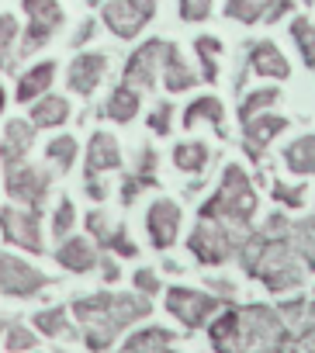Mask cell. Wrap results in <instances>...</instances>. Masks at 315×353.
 <instances>
[{
	"mask_svg": "<svg viewBox=\"0 0 315 353\" xmlns=\"http://www.w3.org/2000/svg\"><path fill=\"white\" fill-rule=\"evenodd\" d=\"M208 339L219 353H301L291 325L267 305L222 312L208 325Z\"/></svg>",
	"mask_w": 315,
	"mask_h": 353,
	"instance_id": "obj_1",
	"label": "cell"
},
{
	"mask_svg": "<svg viewBox=\"0 0 315 353\" xmlns=\"http://www.w3.org/2000/svg\"><path fill=\"white\" fill-rule=\"evenodd\" d=\"M287 232H291V219L284 212H274L263 222V229H250L246 232V239H243V246L236 253L239 267L250 277H256L274 294H284V291L298 288L301 274H305L301 263H298V253L291 250Z\"/></svg>",
	"mask_w": 315,
	"mask_h": 353,
	"instance_id": "obj_2",
	"label": "cell"
},
{
	"mask_svg": "<svg viewBox=\"0 0 315 353\" xmlns=\"http://www.w3.org/2000/svg\"><path fill=\"white\" fill-rule=\"evenodd\" d=\"M152 305L145 294H114V291H97L87 298L73 301V315L83 329V343L90 353H104L121 329L149 319Z\"/></svg>",
	"mask_w": 315,
	"mask_h": 353,
	"instance_id": "obj_3",
	"label": "cell"
},
{
	"mask_svg": "<svg viewBox=\"0 0 315 353\" xmlns=\"http://www.w3.org/2000/svg\"><path fill=\"white\" fill-rule=\"evenodd\" d=\"M256 188L246 176L243 166L229 163L222 170V181H219V191L201 205V219L205 222H225V225H239V229H250L253 215H256Z\"/></svg>",
	"mask_w": 315,
	"mask_h": 353,
	"instance_id": "obj_4",
	"label": "cell"
},
{
	"mask_svg": "<svg viewBox=\"0 0 315 353\" xmlns=\"http://www.w3.org/2000/svg\"><path fill=\"white\" fill-rule=\"evenodd\" d=\"M250 229H239V225H225V222H198L194 232L187 236V250L194 253V260L201 267H219V263H229L236 260L243 239H246Z\"/></svg>",
	"mask_w": 315,
	"mask_h": 353,
	"instance_id": "obj_5",
	"label": "cell"
},
{
	"mask_svg": "<svg viewBox=\"0 0 315 353\" xmlns=\"http://www.w3.org/2000/svg\"><path fill=\"white\" fill-rule=\"evenodd\" d=\"M4 188L14 205L42 215V208L49 201V188H52V173L42 166H32V163H14V166H8Z\"/></svg>",
	"mask_w": 315,
	"mask_h": 353,
	"instance_id": "obj_6",
	"label": "cell"
},
{
	"mask_svg": "<svg viewBox=\"0 0 315 353\" xmlns=\"http://www.w3.org/2000/svg\"><path fill=\"white\" fill-rule=\"evenodd\" d=\"M21 8L28 14V25L21 32L18 56H32L42 46H49V39L56 35V28H63L66 11L59 8V0H21Z\"/></svg>",
	"mask_w": 315,
	"mask_h": 353,
	"instance_id": "obj_7",
	"label": "cell"
},
{
	"mask_svg": "<svg viewBox=\"0 0 315 353\" xmlns=\"http://www.w3.org/2000/svg\"><path fill=\"white\" fill-rule=\"evenodd\" d=\"M160 0H104L101 4V21L114 39H135L152 18Z\"/></svg>",
	"mask_w": 315,
	"mask_h": 353,
	"instance_id": "obj_8",
	"label": "cell"
},
{
	"mask_svg": "<svg viewBox=\"0 0 315 353\" xmlns=\"http://www.w3.org/2000/svg\"><path fill=\"white\" fill-rule=\"evenodd\" d=\"M0 236H4V243H11V246H18L25 253H35V256L45 253L42 215L28 212L21 205H4L0 208Z\"/></svg>",
	"mask_w": 315,
	"mask_h": 353,
	"instance_id": "obj_9",
	"label": "cell"
},
{
	"mask_svg": "<svg viewBox=\"0 0 315 353\" xmlns=\"http://www.w3.org/2000/svg\"><path fill=\"white\" fill-rule=\"evenodd\" d=\"M163 52H167V39H149L142 42L121 70V83L135 87V90H152L160 80V66H163Z\"/></svg>",
	"mask_w": 315,
	"mask_h": 353,
	"instance_id": "obj_10",
	"label": "cell"
},
{
	"mask_svg": "<svg viewBox=\"0 0 315 353\" xmlns=\"http://www.w3.org/2000/svg\"><path fill=\"white\" fill-rule=\"evenodd\" d=\"M49 284V277L14 253H0V294L4 298H32Z\"/></svg>",
	"mask_w": 315,
	"mask_h": 353,
	"instance_id": "obj_11",
	"label": "cell"
},
{
	"mask_svg": "<svg viewBox=\"0 0 315 353\" xmlns=\"http://www.w3.org/2000/svg\"><path fill=\"white\" fill-rule=\"evenodd\" d=\"M219 298L215 294H205V291H194V288H170L167 291V312L174 319H181L187 329H201L215 312H219Z\"/></svg>",
	"mask_w": 315,
	"mask_h": 353,
	"instance_id": "obj_12",
	"label": "cell"
},
{
	"mask_svg": "<svg viewBox=\"0 0 315 353\" xmlns=\"http://www.w3.org/2000/svg\"><path fill=\"white\" fill-rule=\"evenodd\" d=\"M83 225H87V232H90V239H94L97 250H108V253H114V256H121V260L139 256V246H135V239L128 236L125 222H111L101 208L87 212Z\"/></svg>",
	"mask_w": 315,
	"mask_h": 353,
	"instance_id": "obj_13",
	"label": "cell"
},
{
	"mask_svg": "<svg viewBox=\"0 0 315 353\" xmlns=\"http://www.w3.org/2000/svg\"><path fill=\"white\" fill-rule=\"evenodd\" d=\"M181 222H184V212L177 201L170 198H156L145 212V232H149V243L156 250H170L181 236Z\"/></svg>",
	"mask_w": 315,
	"mask_h": 353,
	"instance_id": "obj_14",
	"label": "cell"
},
{
	"mask_svg": "<svg viewBox=\"0 0 315 353\" xmlns=\"http://www.w3.org/2000/svg\"><path fill=\"white\" fill-rule=\"evenodd\" d=\"M250 73L267 77V80H287L291 77V63L284 59V52L274 42H253L246 49V70H239V94H243V83H246Z\"/></svg>",
	"mask_w": 315,
	"mask_h": 353,
	"instance_id": "obj_15",
	"label": "cell"
},
{
	"mask_svg": "<svg viewBox=\"0 0 315 353\" xmlns=\"http://www.w3.org/2000/svg\"><path fill=\"white\" fill-rule=\"evenodd\" d=\"M108 73V52H80L66 66V87L77 97H90Z\"/></svg>",
	"mask_w": 315,
	"mask_h": 353,
	"instance_id": "obj_16",
	"label": "cell"
},
{
	"mask_svg": "<svg viewBox=\"0 0 315 353\" xmlns=\"http://www.w3.org/2000/svg\"><path fill=\"white\" fill-rule=\"evenodd\" d=\"M239 125H243V149L250 152L253 163H260L263 152H267V145L287 128V118L263 111V114H256V118H250V121H239Z\"/></svg>",
	"mask_w": 315,
	"mask_h": 353,
	"instance_id": "obj_17",
	"label": "cell"
},
{
	"mask_svg": "<svg viewBox=\"0 0 315 353\" xmlns=\"http://www.w3.org/2000/svg\"><path fill=\"white\" fill-rule=\"evenodd\" d=\"M291 8H294V0H225V18L243 21V25H256V21L274 25Z\"/></svg>",
	"mask_w": 315,
	"mask_h": 353,
	"instance_id": "obj_18",
	"label": "cell"
},
{
	"mask_svg": "<svg viewBox=\"0 0 315 353\" xmlns=\"http://www.w3.org/2000/svg\"><path fill=\"white\" fill-rule=\"evenodd\" d=\"M52 256L70 274H90L97 267V260H101L94 239H87V236H66V239H59V250Z\"/></svg>",
	"mask_w": 315,
	"mask_h": 353,
	"instance_id": "obj_19",
	"label": "cell"
},
{
	"mask_svg": "<svg viewBox=\"0 0 315 353\" xmlns=\"http://www.w3.org/2000/svg\"><path fill=\"white\" fill-rule=\"evenodd\" d=\"M32 145H35V125L25 121V118H11L4 125V139H0V163L4 166L25 163Z\"/></svg>",
	"mask_w": 315,
	"mask_h": 353,
	"instance_id": "obj_20",
	"label": "cell"
},
{
	"mask_svg": "<svg viewBox=\"0 0 315 353\" xmlns=\"http://www.w3.org/2000/svg\"><path fill=\"white\" fill-rule=\"evenodd\" d=\"M121 170V145L111 132H94L87 142V176H104Z\"/></svg>",
	"mask_w": 315,
	"mask_h": 353,
	"instance_id": "obj_21",
	"label": "cell"
},
{
	"mask_svg": "<svg viewBox=\"0 0 315 353\" xmlns=\"http://www.w3.org/2000/svg\"><path fill=\"white\" fill-rule=\"evenodd\" d=\"M56 63L52 59H42V63H35L32 70H25L21 73V80H18V87H14V97H18V104H32V101H39L42 94H49V87L56 83Z\"/></svg>",
	"mask_w": 315,
	"mask_h": 353,
	"instance_id": "obj_22",
	"label": "cell"
},
{
	"mask_svg": "<svg viewBox=\"0 0 315 353\" xmlns=\"http://www.w3.org/2000/svg\"><path fill=\"white\" fill-rule=\"evenodd\" d=\"M160 80L170 94H184L191 87H198V73L181 59V49L174 42H167V52H163V66H160Z\"/></svg>",
	"mask_w": 315,
	"mask_h": 353,
	"instance_id": "obj_23",
	"label": "cell"
},
{
	"mask_svg": "<svg viewBox=\"0 0 315 353\" xmlns=\"http://www.w3.org/2000/svg\"><path fill=\"white\" fill-rule=\"evenodd\" d=\"M70 101L66 97H59V94H42L39 101H32V125L35 128H59V125H66L70 121Z\"/></svg>",
	"mask_w": 315,
	"mask_h": 353,
	"instance_id": "obj_24",
	"label": "cell"
},
{
	"mask_svg": "<svg viewBox=\"0 0 315 353\" xmlns=\"http://www.w3.org/2000/svg\"><path fill=\"white\" fill-rule=\"evenodd\" d=\"M139 108H142V97H139V90L135 87H128V83H118L114 90H111V97H108V104H104V118H111L114 125H132V118L139 114Z\"/></svg>",
	"mask_w": 315,
	"mask_h": 353,
	"instance_id": "obj_25",
	"label": "cell"
},
{
	"mask_svg": "<svg viewBox=\"0 0 315 353\" xmlns=\"http://www.w3.org/2000/svg\"><path fill=\"white\" fill-rule=\"evenodd\" d=\"M198 121L215 125L219 135L225 139V108H222V101H219L215 94H212V97H198V101H191V104L184 108V128H194Z\"/></svg>",
	"mask_w": 315,
	"mask_h": 353,
	"instance_id": "obj_26",
	"label": "cell"
},
{
	"mask_svg": "<svg viewBox=\"0 0 315 353\" xmlns=\"http://www.w3.org/2000/svg\"><path fill=\"white\" fill-rule=\"evenodd\" d=\"M121 353H177L174 350V332L170 329H160V325L142 329V332H135L121 346Z\"/></svg>",
	"mask_w": 315,
	"mask_h": 353,
	"instance_id": "obj_27",
	"label": "cell"
},
{
	"mask_svg": "<svg viewBox=\"0 0 315 353\" xmlns=\"http://www.w3.org/2000/svg\"><path fill=\"white\" fill-rule=\"evenodd\" d=\"M284 163L294 176H312L315 173V132L287 142L284 145Z\"/></svg>",
	"mask_w": 315,
	"mask_h": 353,
	"instance_id": "obj_28",
	"label": "cell"
},
{
	"mask_svg": "<svg viewBox=\"0 0 315 353\" xmlns=\"http://www.w3.org/2000/svg\"><path fill=\"white\" fill-rule=\"evenodd\" d=\"M291 250L298 253V260H305L308 270H315V215L312 219H301V222H291Z\"/></svg>",
	"mask_w": 315,
	"mask_h": 353,
	"instance_id": "obj_29",
	"label": "cell"
},
{
	"mask_svg": "<svg viewBox=\"0 0 315 353\" xmlns=\"http://www.w3.org/2000/svg\"><path fill=\"white\" fill-rule=\"evenodd\" d=\"M208 156H212L208 142L191 139V142H181V145L174 149V166H177L181 173H201V170L208 166Z\"/></svg>",
	"mask_w": 315,
	"mask_h": 353,
	"instance_id": "obj_30",
	"label": "cell"
},
{
	"mask_svg": "<svg viewBox=\"0 0 315 353\" xmlns=\"http://www.w3.org/2000/svg\"><path fill=\"white\" fill-rule=\"evenodd\" d=\"M194 52L201 59V80L215 83L219 80V56H222V42L215 35H198L194 39Z\"/></svg>",
	"mask_w": 315,
	"mask_h": 353,
	"instance_id": "obj_31",
	"label": "cell"
},
{
	"mask_svg": "<svg viewBox=\"0 0 315 353\" xmlns=\"http://www.w3.org/2000/svg\"><path fill=\"white\" fill-rule=\"evenodd\" d=\"M281 101V90L277 87H260V90H250L243 101H239V121H250L263 111H270L274 104Z\"/></svg>",
	"mask_w": 315,
	"mask_h": 353,
	"instance_id": "obj_32",
	"label": "cell"
},
{
	"mask_svg": "<svg viewBox=\"0 0 315 353\" xmlns=\"http://www.w3.org/2000/svg\"><path fill=\"white\" fill-rule=\"evenodd\" d=\"M35 329L42 332V336H77L73 329H70V315H66V308L63 305H52V308H42V312H35Z\"/></svg>",
	"mask_w": 315,
	"mask_h": 353,
	"instance_id": "obj_33",
	"label": "cell"
},
{
	"mask_svg": "<svg viewBox=\"0 0 315 353\" xmlns=\"http://www.w3.org/2000/svg\"><path fill=\"white\" fill-rule=\"evenodd\" d=\"M77 152H80V142H77L73 135H56V139H49V145H45V159H49L52 166H59L63 173L73 170Z\"/></svg>",
	"mask_w": 315,
	"mask_h": 353,
	"instance_id": "obj_34",
	"label": "cell"
},
{
	"mask_svg": "<svg viewBox=\"0 0 315 353\" xmlns=\"http://www.w3.org/2000/svg\"><path fill=\"white\" fill-rule=\"evenodd\" d=\"M291 42L298 46L305 66L315 70V21L312 18H294L291 21Z\"/></svg>",
	"mask_w": 315,
	"mask_h": 353,
	"instance_id": "obj_35",
	"label": "cell"
},
{
	"mask_svg": "<svg viewBox=\"0 0 315 353\" xmlns=\"http://www.w3.org/2000/svg\"><path fill=\"white\" fill-rule=\"evenodd\" d=\"M156 163H160V159H156V149H152V145H142V149H139V163H135V170L128 173L142 191L160 188V176H156Z\"/></svg>",
	"mask_w": 315,
	"mask_h": 353,
	"instance_id": "obj_36",
	"label": "cell"
},
{
	"mask_svg": "<svg viewBox=\"0 0 315 353\" xmlns=\"http://www.w3.org/2000/svg\"><path fill=\"white\" fill-rule=\"evenodd\" d=\"M4 346H8L11 353H28V350L39 346V336H35L28 325L11 322V325H4Z\"/></svg>",
	"mask_w": 315,
	"mask_h": 353,
	"instance_id": "obj_37",
	"label": "cell"
},
{
	"mask_svg": "<svg viewBox=\"0 0 315 353\" xmlns=\"http://www.w3.org/2000/svg\"><path fill=\"white\" fill-rule=\"evenodd\" d=\"M73 225H77V205L70 198H59V205L52 212V236L56 239H66L73 232Z\"/></svg>",
	"mask_w": 315,
	"mask_h": 353,
	"instance_id": "obj_38",
	"label": "cell"
},
{
	"mask_svg": "<svg viewBox=\"0 0 315 353\" xmlns=\"http://www.w3.org/2000/svg\"><path fill=\"white\" fill-rule=\"evenodd\" d=\"M270 198L274 201H281V205H287V208H301L305 205V188L298 184V188H291V184H284V181H270Z\"/></svg>",
	"mask_w": 315,
	"mask_h": 353,
	"instance_id": "obj_39",
	"label": "cell"
},
{
	"mask_svg": "<svg viewBox=\"0 0 315 353\" xmlns=\"http://www.w3.org/2000/svg\"><path fill=\"white\" fill-rule=\"evenodd\" d=\"M174 111H177V108H174L170 101L156 104V111L149 114V128H152L156 135H163V139H167V135H170V128H174Z\"/></svg>",
	"mask_w": 315,
	"mask_h": 353,
	"instance_id": "obj_40",
	"label": "cell"
},
{
	"mask_svg": "<svg viewBox=\"0 0 315 353\" xmlns=\"http://www.w3.org/2000/svg\"><path fill=\"white\" fill-rule=\"evenodd\" d=\"M177 14H181V21H205L212 14V0H181Z\"/></svg>",
	"mask_w": 315,
	"mask_h": 353,
	"instance_id": "obj_41",
	"label": "cell"
},
{
	"mask_svg": "<svg viewBox=\"0 0 315 353\" xmlns=\"http://www.w3.org/2000/svg\"><path fill=\"white\" fill-rule=\"evenodd\" d=\"M132 284H135V291H139V294H145V298H152V294H160V277H156V270H149V267L135 270Z\"/></svg>",
	"mask_w": 315,
	"mask_h": 353,
	"instance_id": "obj_42",
	"label": "cell"
},
{
	"mask_svg": "<svg viewBox=\"0 0 315 353\" xmlns=\"http://www.w3.org/2000/svg\"><path fill=\"white\" fill-rule=\"evenodd\" d=\"M18 35H21V25H18V18H14V14H0V46L14 49Z\"/></svg>",
	"mask_w": 315,
	"mask_h": 353,
	"instance_id": "obj_43",
	"label": "cell"
},
{
	"mask_svg": "<svg viewBox=\"0 0 315 353\" xmlns=\"http://www.w3.org/2000/svg\"><path fill=\"white\" fill-rule=\"evenodd\" d=\"M94 35H97V21H94V18H87V21L80 25V32L70 39V46H73V49H80V46H87Z\"/></svg>",
	"mask_w": 315,
	"mask_h": 353,
	"instance_id": "obj_44",
	"label": "cell"
},
{
	"mask_svg": "<svg viewBox=\"0 0 315 353\" xmlns=\"http://www.w3.org/2000/svg\"><path fill=\"white\" fill-rule=\"evenodd\" d=\"M97 267H101V274H104V281H108V284H114V281L121 277V270H118V260H114V256H108V253L97 260Z\"/></svg>",
	"mask_w": 315,
	"mask_h": 353,
	"instance_id": "obj_45",
	"label": "cell"
},
{
	"mask_svg": "<svg viewBox=\"0 0 315 353\" xmlns=\"http://www.w3.org/2000/svg\"><path fill=\"white\" fill-rule=\"evenodd\" d=\"M87 198L90 201H104L108 198V188H104L101 176H87Z\"/></svg>",
	"mask_w": 315,
	"mask_h": 353,
	"instance_id": "obj_46",
	"label": "cell"
},
{
	"mask_svg": "<svg viewBox=\"0 0 315 353\" xmlns=\"http://www.w3.org/2000/svg\"><path fill=\"white\" fill-rule=\"evenodd\" d=\"M208 288L215 291V298L222 294V298H232L236 294V284H229V281H215V277H208Z\"/></svg>",
	"mask_w": 315,
	"mask_h": 353,
	"instance_id": "obj_47",
	"label": "cell"
},
{
	"mask_svg": "<svg viewBox=\"0 0 315 353\" xmlns=\"http://www.w3.org/2000/svg\"><path fill=\"white\" fill-rule=\"evenodd\" d=\"M14 59H18V56H14V49L0 46V70H11V66H14Z\"/></svg>",
	"mask_w": 315,
	"mask_h": 353,
	"instance_id": "obj_48",
	"label": "cell"
},
{
	"mask_svg": "<svg viewBox=\"0 0 315 353\" xmlns=\"http://www.w3.org/2000/svg\"><path fill=\"white\" fill-rule=\"evenodd\" d=\"M8 108V90H4V83H0V111Z\"/></svg>",
	"mask_w": 315,
	"mask_h": 353,
	"instance_id": "obj_49",
	"label": "cell"
},
{
	"mask_svg": "<svg viewBox=\"0 0 315 353\" xmlns=\"http://www.w3.org/2000/svg\"><path fill=\"white\" fill-rule=\"evenodd\" d=\"M87 4H90V8H101V4H104V0H87Z\"/></svg>",
	"mask_w": 315,
	"mask_h": 353,
	"instance_id": "obj_50",
	"label": "cell"
},
{
	"mask_svg": "<svg viewBox=\"0 0 315 353\" xmlns=\"http://www.w3.org/2000/svg\"><path fill=\"white\" fill-rule=\"evenodd\" d=\"M0 332H4V322H0Z\"/></svg>",
	"mask_w": 315,
	"mask_h": 353,
	"instance_id": "obj_51",
	"label": "cell"
},
{
	"mask_svg": "<svg viewBox=\"0 0 315 353\" xmlns=\"http://www.w3.org/2000/svg\"><path fill=\"white\" fill-rule=\"evenodd\" d=\"M308 4H315V0H308Z\"/></svg>",
	"mask_w": 315,
	"mask_h": 353,
	"instance_id": "obj_52",
	"label": "cell"
}]
</instances>
